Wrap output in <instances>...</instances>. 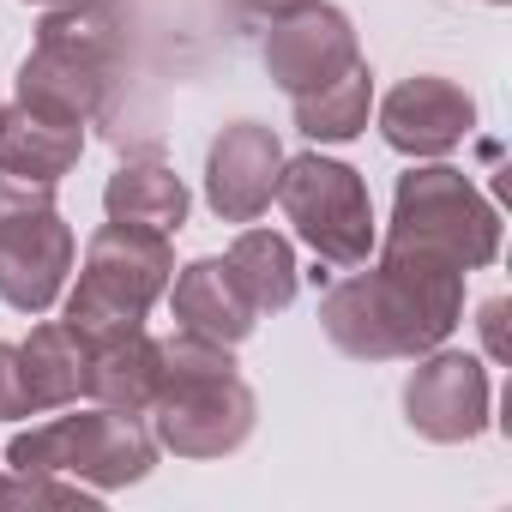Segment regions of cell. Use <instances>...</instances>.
I'll use <instances>...</instances> for the list:
<instances>
[{"label":"cell","mask_w":512,"mask_h":512,"mask_svg":"<svg viewBox=\"0 0 512 512\" xmlns=\"http://www.w3.org/2000/svg\"><path fill=\"white\" fill-rule=\"evenodd\" d=\"M506 314H512V302H506V296H488V302L476 308V326H482V350H488V362H512V344H506Z\"/></svg>","instance_id":"7402d4cb"},{"label":"cell","mask_w":512,"mask_h":512,"mask_svg":"<svg viewBox=\"0 0 512 512\" xmlns=\"http://www.w3.org/2000/svg\"><path fill=\"white\" fill-rule=\"evenodd\" d=\"M488 7H506V0H488Z\"/></svg>","instance_id":"d4e9b609"},{"label":"cell","mask_w":512,"mask_h":512,"mask_svg":"<svg viewBox=\"0 0 512 512\" xmlns=\"http://www.w3.org/2000/svg\"><path fill=\"white\" fill-rule=\"evenodd\" d=\"M0 506H67V512H97L103 494L91 482H73V476H55V470H13V476H0Z\"/></svg>","instance_id":"ffe728a7"},{"label":"cell","mask_w":512,"mask_h":512,"mask_svg":"<svg viewBox=\"0 0 512 512\" xmlns=\"http://www.w3.org/2000/svg\"><path fill=\"white\" fill-rule=\"evenodd\" d=\"M169 278H175L169 235L145 229V223H115L109 217L85 241V266H79V284L67 290L61 320L79 332V344L115 338V332H139L145 314L163 302Z\"/></svg>","instance_id":"3957f363"},{"label":"cell","mask_w":512,"mask_h":512,"mask_svg":"<svg viewBox=\"0 0 512 512\" xmlns=\"http://www.w3.org/2000/svg\"><path fill=\"white\" fill-rule=\"evenodd\" d=\"M19 362H25V386H31L37 416L67 410V404L85 398V344H79V332L67 320L31 326V338L19 344Z\"/></svg>","instance_id":"d6986e66"},{"label":"cell","mask_w":512,"mask_h":512,"mask_svg":"<svg viewBox=\"0 0 512 512\" xmlns=\"http://www.w3.org/2000/svg\"><path fill=\"white\" fill-rule=\"evenodd\" d=\"M494 410V380H488V362L470 356V350H422L410 380H404V422L434 440V446H464L476 434H488V416Z\"/></svg>","instance_id":"ba28073f"},{"label":"cell","mask_w":512,"mask_h":512,"mask_svg":"<svg viewBox=\"0 0 512 512\" xmlns=\"http://www.w3.org/2000/svg\"><path fill=\"white\" fill-rule=\"evenodd\" d=\"M0 115H7V103H0Z\"/></svg>","instance_id":"484cf974"},{"label":"cell","mask_w":512,"mask_h":512,"mask_svg":"<svg viewBox=\"0 0 512 512\" xmlns=\"http://www.w3.org/2000/svg\"><path fill=\"white\" fill-rule=\"evenodd\" d=\"M290 109H296V133H308L314 145H350V139H362L368 115H374V73H368V61H356L338 79L290 97Z\"/></svg>","instance_id":"ac0fdd59"},{"label":"cell","mask_w":512,"mask_h":512,"mask_svg":"<svg viewBox=\"0 0 512 512\" xmlns=\"http://www.w3.org/2000/svg\"><path fill=\"white\" fill-rule=\"evenodd\" d=\"M169 308H175V332H193V338H211V344H247L253 326H260V314H253V302L241 296V284L229 278L223 260H187L175 266L169 278Z\"/></svg>","instance_id":"4fadbf2b"},{"label":"cell","mask_w":512,"mask_h":512,"mask_svg":"<svg viewBox=\"0 0 512 512\" xmlns=\"http://www.w3.org/2000/svg\"><path fill=\"white\" fill-rule=\"evenodd\" d=\"M157 458H163V446H157L151 422L133 410H109V404L73 410V416L49 410V422H31L7 440V470H55V476L91 482L97 494L145 482L157 470Z\"/></svg>","instance_id":"277c9868"},{"label":"cell","mask_w":512,"mask_h":512,"mask_svg":"<svg viewBox=\"0 0 512 512\" xmlns=\"http://www.w3.org/2000/svg\"><path fill=\"white\" fill-rule=\"evenodd\" d=\"M464 278L458 266L410 247H380L368 272L350 266V278L326 284L320 326L332 350L350 362H416L422 350L446 344L464 320Z\"/></svg>","instance_id":"6da1fadb"},{"label":"cell","mask_w":512,"mask_h":512,"mask_svg":"<svg viewBox=\"0 0 512 512\" xmlns=\"http://www.w3.org/2000/svg\"><path fill=\"white\" fill-rule=\"evenodd\" d=\"M235 7L247 13V19H290V13H302V7H314V0H235Z\"/></svg>","instance_id":"603a6c76"},{"label":"cell","mask_w":512,"mask_h":512,"mask_svg":"<svg viewBox=\"0 0 512 512\" xmlns=\"http://www.w3.org/2000/svg\"><path fill=\"white\" fill-rule=\"evenodd\" d=\"M470 133H476V97L446 73H410L380 97V139L410 163L452 157Z\"/></svg>","instance_id":"9c48e42d"},{"label":"cell","mask_w":512,"mask_h":512,"mask_svg":"<svg viewBox=\"0 0 512 512\" xmlns=\"http://www.w3.org/2000/svg\"><path fill=\"white\" fill-rule=\"evenodd\" d=\"M79 241L55 205L49 181H25L0 169V302L13 314H49L67 296Z\"/></svg>","instance_id":"8992f818"},{"label":"cell","mask_w":512,"mask_h":512,"mask_svg":"<svg viewBox=\"0 0 512 512\" xmlns=\"http://www.w3.org/2000/svg\"><path fill=\"white\" fill-rule=\"evenodd\" d=\"M163 350V374H157V398L145 410L151 434L163 452L175 458H229L253 440V422H260V398L241 380V362L229 344L175 332L157 338Z\"/></svg>","instance_id":"7a4b0ae2"},{"label":"cell","mask_w":512,"mask_h":512,"mask_svg":"<svg viewBox=\"0 0 512 512\" xmlns=\"http://www.w3.org/2000/svg\"><path fill=\"white\" fill-rule=\"evenodd\" d=\"M157 374H163V350H157V338L145 326L85 344V398L91 404L145 416L151 398H157Z\"/></svg>","instance_id":"5bb4252c"},{"label":"cell","mask_w":512,"mask_h":512,"mask_svg":"<svg viewBox=\"0 0 512 512\" xmlns=\"http://www.w3.org/2000/svg\"><path fill=\"white\" fill-rule=\"evenodd\" d=\"M284 139L266 121H229L205 151V205L223 223H253L278 199Z\"/></svg>","instance_id":"8fae6325"},{"label":"cell","mask_w":512,"mask_h":512,"mask_svg":"<svg viewBox=\"0 0 512 512\" xmlns=\"http://www.w3.org/2000/svg\"><path fill=\"white\" fill-rule=\"evenodd\" d=\"M115 85H121V61L79 55L61 43H31L25 67H19V103L37 115L73 121V127H91L115 103Z\"/></svg>","instance_id":"7c38bea8"},{"label":"cell","mask_w":512,"mask_h":512,"mask_svg":"<svg viewBox=\"0 0 512 512\" xmlns=\"http://www.w3.org/2000/svg\"><path fill=\"white\" fill-rule=\"evenodd\" d=\"M260 61H266V79L284 97H302V91L338 79L344 67H356L362 61V37H356L350 13L314 0V7H302L290 19H272V31L260 43Z\"/></svg>","instance_id":"30bf717a"},{"label":"cell","mask_w":512,"mask_h":512,"mask_svg":"<svg viewBox=\"0 0 512 512\" xmlns=\"http://www.w3.org/2000/svg\"><path fill=\"white\" fill-rule=\"evenodd\" d=\"M79 157H85V127L37 115L25 103H13L7 115H0V169H7V175L61 187L79 169Z\"/></svg>","instance_id":"9a60e30c"},{"label":"cell","mask_w":512,"mask_h":512,"mask_svg":"<svg viewBox=\"0 0 512 512\" xmlns=\"http://www.w3.org/2000/svg\"><path fill=\"white\" fill-rule=\"evenodd\" d=\"M223 266H229V278L241 284V296L253 302V314H284L290 302H296V290H302V272H296V247H290V235H278V229H253V223H241L235 229V241H229V253H223Z\"/></svg>","instance_id":"2e32d148"},{"label":"cell","mask_w":512,"mask_h":512,"mask_svg":"<svg viewBox=\"0 0 512 512\" xmlns=\"http://www.w3.org/2000/svg\"><path fill=\"white\" fill-rule=\"evenodd\" d=\"M187 205H193L187 181L163 157H127L103 187V211L115 223H145V229H163V235H175L187 223Z\"/></svg>","instance_id":"e0dca14e"},{"label":"cell","mask_w":512,"mask_h":512,"mask_svg":"<svg viewBox=\"0 0 512 512\" xmlns=\"http://www.w3.org/2000/svg\"><path fill=\"white\" fill-rule=\"evenodd\" d=\"M278 205L296 223V235L314 247L320 266H332V272L368 266V253H374V199H368L362 169H350V163H338L326 151L284 157Z\"/></svg>","instance_id":"52a82bcc"},{"label":"cell","mask_w":512,"mask_h":512,"mask_svg":"<svg viewBox=\"0 0 512 512\" xmlns=\"http://www.w3.org/2000/svg\"><path fill=\"white\" fill-rule=\"evenodd\" d=\"M19 416H37V404H31V386H25L19 344H0V422H19Z\"/></svg>","instance_id":"44dd1931"},{"label":"cell","mask_w":512,"mask_h":512,"mask_svg":"<svg viewBox=\"0 0 512 512\" xmlns=\"http://www.w3.org/2000/svg\"><path fill=\"white\" fill-rule=\"evenodd\" d=\"M37 7H61V0H37Z\"/></svg>","instance_id":"cb8c5ba5"},{"label":"cell","mask_w":512,"mask_h":512,"mask_svg":"<svg viewBox=\"0 0 512 512\" xmlns=\"http://www.w3.org/2000/svg\"><path fill=\"white\" fill-rule=\"evenodd\" d=\"M386 247H410V253H434V260L458 266V272H482L500 260V211L482 199V187L452 169L446 157L434 163H410L392 187V223H386Z\"/></svg>","instance_id":"5b68a950"}]
</instances>
